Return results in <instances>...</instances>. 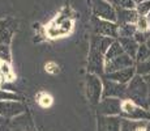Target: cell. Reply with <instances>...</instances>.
<instances>
[{
  "label": "cell",
  "instance_id": "obj_1",
  "mask_svg": "<svg viewBox=\"0 0 150 131\" xmlns=\"http://www.w3.org/2000/svg\"><path fill=\"white\" fill-rule=\"evenodd\" d=\"M114 41L115 38L97 36V34H94L91 37L90 52H89V60H88L89 74L98 75L100 77L103 76V74H105V55Z\"/></svg>",
  "mask_w": 150,
  "mask_h": 131
},
{
  "label": "cell",
  "instance_id": "obj_2",
  "mask_svg": "<svg viewBox=\"0 0 150 131\" xmlns=\"http://www.w3.org/2000/svg\"><path fill=\"white\" fill-rule=\"evenodd\" d=\"M127 98L149 110V83L145 77L137 75L127 84Z\"/></svg>",
  "mask_w": 150,
  "mask_h": 131
},
{
  "label": "cell",
  "instance_id": "obj_3",
  "mask_svg": "<svg viewBox=\"0 0 150 131\" xmlns=\"http://www.w3.org/2000/svg\"><path fill=\"white\" fill-rule=\"evenodd\" d=\"M120 117L131 121H150V110L144 109L131 100H123Z\"/></svg>",
  "mask_w": 150,
  "mask_h": 131
},
{
  "label": "cell",
  "instance_id": "obj_4",
  "mask_svg": "<svg viewBox=\"0 0 150 131\" xmlns=\"http://www.w3.org/2000/svg\"><path fill=\"white\" fill-rule=\"evenodd\" d=\"M86 96L91 105H98L102 100L103 81L102 77L94 74H88L86 76Z\"/></svg>",
  "mask_w": 150,
  "mask_h": 131
},
{
  "label": "cell",
  "instance_id": "obj_5",
  "mask_svg": "<svg viewBox=\"0 0 150 131\" xmlns=\"http://www.w3.org/2000/svg\"><path fill=\"white\" fill-rule=\"evenodd\" d=\"M94 17L106 21L116 22V7L107 0H93L91 1Z\"/></svg>",
  "mask_w": 150,
  "mask_h": 131
},
{
  "label": "cell",
  "instance_id": "obj_6",
  "mask_svg": "<svg viewBox=\"0 0 150 131\" xmlns=\"http://www.w3.org/2000/svg\"><path fill=\"white\" fill-rule=\"evenodd\" d=\"M103 81V94L102 98H120V100H127V85L120 84L117 81H114L106 76H102Z\"/></svg>",
  "mask_w": 150,
  "mask_h": 131
},
{
  "label": "cell",
  "instance_id": "obj_7",
  "mask_svg": "<svg viewBox=\"0 0 150 131\" xmlns=\"http://www.w3.org/2000/svg\"><path fill=\"white\" fill-rule=\"evenodd\" d=\"M122 104L123 100L120 98H102L98 106V115L106 117H120L122 114Z\"/></svg>",
  "mask_w": 150,
  "mask_h": 131
},
{
  "label": "cell",
  "instance_id": "obj_8",
  "mask_svg": "<svg viewBox=\"0 0 150 131\" xmlns=\"http://www.w3.org/2000/svg\"><path fill=\"white\" fill-rule=\"evenodd\" d=\"M93 29L97 36L110 37V38H115V39H117V37H119V25H117V22L106 21V20H100L94 17Z\"/></svg>",
  "mask_w": 150,
  "mask_h": 131
},
{
  "label": "cell",
  "instance_id": "obj_9",
  "mask_svg": "<svg viewBox=\"0 0 150 131\" xmlns=\"http://www.w3.org/2000/svg\"><path fill=\"white\" fill-rule=\"evenodd\" d=\"M133 66H134V59L124 52V54L114 58V59L106 60L105 62V75L112 74V72H116L123 68H128V67H133Z\"/></svg>",
  "mask_w": 150,
  "mask_h": 131
},
{
  "label": "cell",
  "instance_id": "obj_10",
  "mask_svg": "<svg viewBox=\"0 0 150 131\" xmlns=\"http://www.w3.org/2000/svg\"><path fill=\"white\" fill-rule=\"evenodd\" d=\"M25 112V105L21 101H0V117L1 118H13L22 114Z\"/></svg>",
  "mask_w": 150,
  "mask_h": 131
},
{
  "label": "cell",
  "instance_id": "obj_11",
  "mask_svg": "<svg viewBox=\"0 0 150 131\" xmlns=\"http://www.w3.org/2000/svg\"><path fill=\"white\" fill-rule=\"evenodd\" d=\"M17 20L13 17H5L0 20V43L9 45L14 31L17 30Z\"/></svg>",
  "mask_w": 150,
  "mask_h": 131
},
{
  "label": "cell",
  "instance_id": "obj_12",
  "mask_svg": "<svg viewBox=\"0 0 150 131\" xmlns=\"http://www.w3.org/2000/svg\"><path fill=\"white\" fill-rule=\"evenodd\" d=\"M122 117H106L98 115L97 131H120L122 129Z\"/></svg>",
  "mask_w": 150,
  "mask_h": 131
},
{
  "label": "cell",
  "instance_id": "obj_13",
  "mask_svg": "<svg viewBox=\"0 0 150 131\" xmlns=\"http://www.w3.org/2000/svg\"><path fill=\"white\" fill-rule=\"evenodd\" d=\"M103 76H106L107 79H111V80H114V81H117V83H120V84H125L127 85L132 79L136 76V66L128 67V68H123V69H120V71L103 75Z\"/></svg>",
  "mask_w": 150,
  "mask_h": 131
},
{
  "label": "cell",
  "instance_id": "obj_14",
  "mask_svg": "<svg viewBox=\"0 0 150 131\" xmlns=\"http://www.w3.org/2000/svg\"><path fill=\"white\" fill-rule=\"evenodd\" d=\"M138 12L136 9H127V8H116V22L122 24H136L138 19Z\"/></svg>",
  "mask_w": 150,
  "mask_h": 131
},
{
  "label": "cell",
  "instance_id": "obj_15",
  "mask_svg": "<svg viewBox=\"0 0 150 131\" xmlns=\"http://www.w3.org/2000/svg\"><path fill=\"white\" fill-rule=\"evenodd\" d=\"M117 41H119L120 45H122L124 52H125V54H128L131 58L136 59L137 50H138L140 43H138L137 41L133 38V37H132V38H117Z\"/></svg>",
  "mask_w": 150,
  "mask_h": 131
},
{
  "label": "cell",
  "instance_id": "obj_16",
  "mask_svg": "<svg viewBox=\"0 0 150 131\" xmlns=\"http://www.w3.org/2000/svg\"><path fill=\"white\" fill-rule=\"evenodd\" d=\"M149 121H131L122 119V129L120 131H146Z\"/></svg>",
  "mask_w": 150,
  "mask_h": 131
},
{
  "label": "cell",
  "instance_id": "obj_17",
  "mask_svg": "<svg viewBox=\"0 0 150 131\" xmlns=\"http://www.w3.org/2000/svg\"><path fill=\"white\" fill-rule=\"evenodd\" d=\"M124 54V50L120 45V42L117 39H115L114 42L111 43V46L108 47V50L106 51V55H105V62L106 60H110V59H114V58L119 57V55Z\"/></svg>",
  "mask_w": 150,
  "mask_h": 131
},
{
  "label": "cell",
  "instance_id": "obj_18",
  "mask_svg": "<svg viewBox=\"0 0 150 131\" xmlns=\"http://www.w3.org/2000/svg\"><path fill=\"white\" fill-rule=\"evenodd\" d=\"M136 24H122L119 25V37L117 38H132L137 33Z\"/></svg>",
  "mask_w": 150,
  "mask_h": 131
},
{
  "label": "cell",
  "instance_id": "obj_19",
  "mask_svg": "<svg viewBox=\"0 0 150 131\" xmlns=\"http://www.w3.org/2000/svg\"><path fill=\"white\" fill-rule=\"evenodd\" d=\"M150 58V49L148 47V45L145 43H141L138 46V50H137V55H136V59L134 62L136 63H140V62H144V60L149 59Z\"/></svg>",
  "mask_w": 150,
  "mask_h": 131
},
{
  "label": "cell",
  "instance_id": "obj_20",
  "mask_svg": "<svg viewBox=\"0 0 150 131\" xmlns=\"http://www.w3.org/2000/svg\"><path fill=\"white\" fill-rule=\"evenodd\" d=\"M136 74L137 75H141V76L146 77L150 75V58L144 62H140V63H136Z\"/></svg>",
  "mask_w": 150,
  "mask_h": 131
},
{
  "label": "cell",
  "instance_id": "obj_21",
  "mask_svg": "<svg viewBox=\"0 0 150 131\" xmlns=\"http://www.w3.org/2000/svg\"><path fill=\"white\" fill-rule=\"evenodd\" d=\"M0 62L1 63H11L12 62V55H11L9 45L0 43Z\"/></svg>",
  "mask_w": 150,
  "mask_h": 131
},
{
  "label": "cell",
  "instance_id": "obj_22",
  "mask_svg": "<svg viewBox=\"0 0 150 131\" xmlns=\"http://www.w3.org/2000/svg\"><path fill=\"white\" fill-rule=\"evenodd\" d=\"M111 3L116 8H127V9H136L137 3L134 0H111Z\"/></svg>",
  "mask_w": 150,
  "mask_h": 131
},
{
  "label": "cell",
  "instance_id": "obj_23",
  "mask_svg": "<svg viewBox=\"0 0 150 131\" xmlns=\"http://www.w3.org/2000/svg\"><path fill=\"white\" fill-rule=\"evenodd\" d=\"M136 28L138 31H142V33H148L150 29V22L146 19V16H138L137 21H136Z\"/></svg>",
  "mask_w": 150,
  "mask_h": 131
},
{
  "label": "cell",
  "instance_id": "obj_24",
  "mask_svg": "<svg viewBox=\"0 0 150 131\" xmlns=\"http://www.w3.org/2000/svg\"><path fill=\"white\" fill-rule=\"evenodd\" d=\"M0 74L4 77V80H13V77H14L9 63H0Z\"/></svg>",
  "mask_w": 150,
  "mask_h": 131
},
{
  "label": "cell",
  "instance_id": "obj_25",
  "mask_svg": "<svg viewBox=\"0 0 150 131\" xmlns=\"http://www.w3.org/2000/svg\"><path fill=\"white\" fill-rule=\"evenodd\" d=\"M136 11L140 16H146L150 12V0H144V1H138Z\"/></svg>",
  "mask_w": 150,
  "mask_h": 131
},
{
  "label": "cell",
  "instance_id": "obj_26",
  "mask_svg": "<svg viewBox=\"0 0 150 131\" xmlns=\"http://www.w3.org/2000/svg\"><path fill=\"white\" fill-rule=\"evenodd\" d=\"M8 100H13V101H20L18 94L9 91H4V89H0V101H8Z\"/></svg>",
  "mask_w": 150,
  "mask_h": 131
},
{
  "label": "cell",
  "instance_id": "obj_27",
  "mask_svg": "<svg viewBox=\"0 0 150 131\" xmlns=\"http://www.w3.org/2000/svg\"><path fill=\"white\" fill-rule=\"evenodd\" d=\"M0 131H11L9 129H8V127H5L4 126V125H3V126L1 127H0Z\"/></svg>",
  "mask_w": 150,
  "mask_h": 131
},
{
  "label": "cell",
  "instance_id": "obj_28",
  "mask_svg": "<svg viewBox=\"0 0 150 131\" xmlns=\"http://www.w3.org/2000/svg\"><path fill=\"white\" fill-rule=\"evenodd\" d=\"M146 45H148V47L150 49V37L148 38V41H146Z\"/></svg>",
  "mask_w": 150,
  "mask_h": 131
},
{
  "label": "cell",
  "instance_id": "obj_29",
  "mask_svg": "<svg viewBox=\"0 0 150 131\" xmlns=\"http://www.w3.org/2000/svg\"><path fill=\"white\" fill-rule=\"evenodd\" d=\"M145 80H146V81H148V83L150 84V75H149V76H146V77H145Z\"/></svg>",
  "mask_w": 150,
  "mask_h": 131
},
{
  "label": "cell",
  "instance_id": "obj_30",
  "mask_svg": "<svg viewBox=\"0 0 150 131\" xmlns=\"http://www.w3.org/2000/svg\"><path fill=\"white\" fill-rule=\"evenodd\" d=\"M146 131H150V121L148 122V127H146Z\"/></svg>",
  "mask_w": 150,
  "mask_h": 131
},
{
  "label": "cell",
  "instance_id": "obj_31",
  "mask_svg": "<svg viewBox=\"0 0 150 131\" xmlns=\"http://www.w3.org/2000/svg\"><path fill=\"white\" fill-rule=\"evenodd\" d=\"M146 19H148V20H149V22H150V12H149L148 14H146Z\"/></svg>",
  "mask_w": 150,
  "mask_h": 131
},
{
  "label": "cell",
  "instance_id": "obj_32",
  "mask_svg": "<svg viewBox=\"0 0 150 131\" xmlns=\"http://www.w3.org/2000/svg\"><path fill=\"white\" fill-rule=\"evenodd\" d=\"M3 80H4V77H3V76H1V74H0V84H1V81H3Z\"/></svg>",
  "mask_w": 150,
  "mask_h": 131
},
{
  "label": "cell",
  "instance_id": "obj_33",
  "mask_svg": "<svg viewBox=\"0 0 150 131\" xmlns=\"http://www.w3.org/2000/svg\"><path fill=\"white\" fill-rule=\"evenodd\" d=\"M1 126H3V118L0 117V127H1Z\"/></svg>",
  "mask_w": 150,
  "mask_h": 131
},
{
  "label": "cell",
  "instance_id": "obj_34",
  "mask_svg": "<svg viewBox=\"0 0 150 131\" xmlns=\"http://www.w3.org/2000/svg\"><path fill=\"white\" fill-rule=\"evenodd\" d=\"M149 110H150V98H149Z\"/></svg>",
  "mask_w": 150,
  "mask_h": 131
},
{
  "label": "cell",
  "instance_id": "obj_35",
  "mask_svg": "<svg viewBox=\"0 0 150 131\" xmlns=\"http://www.w3.org/2000/svg\"><path fill=\"white\" fill-rule=\"evenodd\" d=\"M149 94H150V84H149Z\"/></svg>",
  "mask_w": 150,
  "mask_h": 131
},
{
  "label": "cell",
  "instance_id": "obj_36",
  "mask_svg": "<svg viewBox=\"0 0 150 131\" xmlns=\"http://www.w3.org/2000/svg\"><path fill=\"white\" fill-rule=\"evenodd\" d=\"M134 1H136V3H137V1H138V0H134Z\"/></svg>",
  "mask_w": 150,
  "mask_h": 131
},
{
  "label": "cell",
  "instance_id": "obj_37",
  "mask_svg": "<svg viewBox=\"0 0 150 131\" xmlns=\"http://www.w3.org/2000/svg\"><path fill=\"white\" fill-rule=\"evenodd\" d=\"M107 1H111V0H107Z\"/></svg>",
  "mask_w": 150,
  "mask_h": 131
}]
</instances>
